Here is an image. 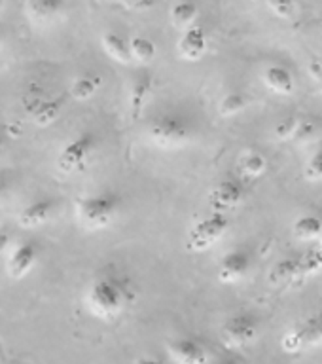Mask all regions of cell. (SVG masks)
Here are the masks:
<instances>
[{
    "instance_id": "e0dca14e",
    "label": "cell",
    "mask_w": 322,
    "mask_h": 364,
    "mask_svg": "<svg viewBox=\"0 0 322 364\" xmlns=\"http://www.w3.org/2000/svg\"><path fill=\"white\" fill-rule=\"evenodd\" d=\"M154 90V82L148 74H142L141 78H136L133 82V87H131L129 93V112L131 118L139 119L141 118L142 110L146 107V101L150 93Z\"/></svg>"
},
{
    "instance_id": "7402d4cb",
    "label": "cell",
    "mask_w": 322,
    "mask_h": 364,
    "mask_svg": "<svg viewBox=\"0 0 322 364\" xmlns=\"http://www.w3.org/2000/svg\"><path fill=\"white\" fill-rule=\"evenodd\" d=\"M239 167H241V171H243V175L247 176V178H258V176H262L266 173L267 159L264 154L252 150V152H247L241 156V159H239Z\"/></svg>"
},
{
    "instance_id": "603a6c76",
    "label": "cell",
    "mask_w": 322,
    "mask_h": 364,
    "mask_svg": "<svg viewBox=\"0 0 322 364\" xmlns=\"http://www.w3.org/2000/svg\"><path fill=\"white\" fill-rule=\"evenodd\" d=\"M322 233V222L317 216L306 215L294 222V235L301 241H313V239L321 237Z\"/></svg>"
},
{
    "instance_id": "83f0119b",
    "label": "cell",
    "mask_w": 322,
    "mask_h": 364,
    "mask_svg": "<svg viewBox=\"0 0 322 364\" xmlns=\"http://www.w3.org/2000/svg\"><path fill=\"white\" fill-rule=\"evenodd\" d=\"M266 4L277 17L289 19L294 16V0H266Z\"/></svg>"
},
{
    "instance_id": "9a60e30c",
    "label": "cell",
    "mask_w": 322,
    "mask_h": 364,
    "mask_svg": "<svg viewBox=\"0 0 322 364\" xmlns=\"http://www.w3.org/2000/svg\"><path fill=\"white\" fill-rule=\"evenodd\" d=\"M264 84L277 95H290L294 91V76L286 67L272 65L264 70Z\"/></svg>"
},
{
    "instance_id": "277c9868",
    "label": "cell",
    "mask_w": 322,
    "mask_h": 364,
    "mask_svg": "<svg viewBox=\"0 0 322 364\" xmlns=\"http://www.w3.org/2000/svg\"><path fill=\"white\" fill-rule=\"evenodd\" d=\"M97 148H99L97 135L90 133V131L80 133L61 148V152L57 156V169L61 171L63 175L82 173L91 164Z\"/></svg>"
},
{
    "instance_id": "6da1fadb",
    "label": "cell",
    "mask_w": 322,
    "mask_h": 364,
    "mask_svg": "<svg viewBox=\"0 0 322 364\" xmlns=\"http://www.w3.org/2000/svg\"><path fill=\"white\" fill-rule=\"evenodd\" d=\"M133 289L129 279L107 269L91 279L84 294V304L93 317L101 321H114L131 306Z\"/></svg>"
},
{
    "instance_id": "d6a6232c",
    "label": "cell",
    "mask_w": 322,
    "mask_h": 364,
    "mask_svg": "<svg viewBox=\"0 0 322 364\" xmlns=\"http://www.w3.org/2000/svg\"><path fill=\"white\" fill-rule=\"evenodd\" d=\"M6 152V136L0 133V158H2V154Z\"/></svg>"
},
{
    "instance_id": "1f68e13d",
    "label": "cell",
    "mask_w": 322,
    "mask_h": 364,
    "mask_svg": "<svg viewBox=\"0 0 322 364\" xmlns=\"http://www.w3.org/2000/svg\"><path fill=\"white\" fill-rule=\"evenodd\" d=\"M133 364H163L161 360L158 358H152V357H139Z\"/></svg>"
},
{
    "instance_id": "f1b7e54d",
    "label": "cell",
    "mask_w": 322,
    "mask_h": 364,
    "mask_svg": "<svg viewBox=\"0 0 322 364\" xmlns=\"http://www.w3.org/2000/svg\"><path fill=\"white\" fill-rule=\"evenodd\" d=\"M306 178L307 181H322V150L313 154L306 165Z\"/></svg>"
},
{
    "instance_id": "5bb4252c",
    "label": "cell",
    "mask_w": 322,
    "mask_h": 364,
    "mask_svg": "<svg viewBox=\"0 0 322 364\" xmlns=\"http://www.w3.org/2000/svg\"><path fill=\"white\" fill-rule=\"evenodd\" d=\"M55 209V201L50 198L34 199L28 205H25L17 216V224L25 230H36V228L44 226L45 222L50 220Z\"/></svg>"
},
{
    "instance_id": "7a4b0ae2",
    "label": "cell",
    "mask_w": 322,
    "mask_h": 364,
    "mask_svg": "<svg viewBox=\"0 0 322 364\" xmlns=\"http://www.w3.org/2000/svg\"><path fill=\"white\" fill-rule=\"evenodd\" d=\"M76 218L80 226L87 232H102L114 224L122 210V198L119 193L104 190V192L90 193L76 199L74 205Z\"/></svg>"
},
{
    "instance_id": "4dcf8cb0",
    "label": "cell",
    "mask_w": 322,
    "mask_h": 364,
    "mask_svg": "<svg viewBox=\"0 0 322 364\" xmlns=\"http://www.w3.org/2000/svg\"><path fill=\"white\" fill-rule=\"evenodd\" d=\"M8 243H10V232H8V228H0V255L4 252Z\"/></svg>"
},
{
    "instance_id": "d6986e66",
    "label": "cell",
    "mask_w": 322,
    "mask_h": 364,
    "mask_svg": "<svg viewBox=\"0 0 322 364\" xmlns=\"http://www.w3.org/2000/svg\"><path fill=\"white\" fill-rule=\"evenodd\" d=\"M101 85L102 76L99 73L80 74L78 78L73 82V85H70V95H73L76 101H90L91 97L101 90Z\"/></svg>"
},
{
    "instance_id": "f546056e",
    "label": "cell",
    "mask_w": 322,
    "mask_h": 364,
    "mask_svg": "<svg viewBox=\"0 0 322 364\" xmlns=\"http://www.w3.org/2000/svg\"><path fill=\"white\" fill-rule=\"evenodd\" d=\"M10 192H11L10 182H8L6 176L0 175V203H4L6 199L10 198Z\"/></svg>"
},
{
    "instance_id": "52a82bcc",
    "label": "cell",
    "mask_w": 322,
    "mask_h": 364,
    "mask_svg": "<svg viewBox=\"0 0 322 364\" xmlns=\"http://www.w3.org/2000/svg\"><path fill=\"white\" fill-rule=\"evenodd\" d=\"M258 321L249 313L233 315L222 324L220 340L227 349H243L258 338Z\"/></svg>"
},
{
    "instance_id": "44dd1931",
    "label": "cell",
    "mask_w": 322,
    "mask_h": 364,
    "mask_svg": "<svg viewBox=\"0 0 322 364\" xmlns=\"http://www.w3.org/2000/svg\"><path fill=\"white\" fill-rule=\"evenodd\" d=\"M129 50H131V59L142 65H148L156 59L158 48L154 44V40L148 36H133L129 40Z\"/></svg>"
},
{
    "instance_id": "e575fe53",
    "label": "cell",
    "mask_w": 322,
    "mask_h": 364,
    "mask_svg": "<svg viewBox=\"0 0 322 364\" xmlns=\"http://www.w3.org/2000/svg\"><path fill=\"white\" fill-rule=\"evenodd\" d=\"M216 364H233V363H230V360H220V363H216Z\"/></svg>"
},
{
    "instance_id": "30bf717a",
    "label": "cell",
    "mask_w": 322,
    "mask_h": 364,
    "mask_svg": "<svg viewBox=\"0 0 322 364\" xmlns=\"http://www.w3.org/2000/svg\"><path fill=\"white\" fill-rule=\"evenodd\" d=\"M167 355L175 364H209V349L193 338H175L167 343Z\"/></svg>"
},
{
    "instance_id": "ac0fdd59",
    "label": "cell",
    "mask_w": 322,
    "mask_h": 364,
    "mask_svg": "<svg viewBox=\"0 0 322 364\" xmlns=\"http://www.w3.org/2000/svg\"><path fill=\"white\" fill-rule=\"evenodd\" d=\"M199 16L198 4H193L192 0H178L173 4L169 11L171 23L173 27L178 28V31H186L192 25H195V19Z\"/></svg>"
},
{
    "instance_id": "ba28073f",
    "label": "cell",
    "mask_w": 322,
    "mask_h": 364,
    "mask_svg": "<svg viewBox=\"0 0 322 364\" xmlns=\"http://www.w3.org/2000/svg\"><path fill=\"white\" fill-rule=\"evenodd\" d=\"M245 188L243 184L235 178H224L216 182L213 190L209 192V207L213 213H222L227 215L230 210L237 209L243 203Z\"/></svg>"
},
{
    "instance_id": "d4e9b609",
    "label": "cell",
    "mask_w": 322,
    "mask_h": 364,
    "mask_svg": "<svg viewBox=\"0 0 322 364\" xmlns=\"http://www.w3.org/2000/svg\"><path fill=\"white\" fill-rule=\"evenodd\" d=\"M298 264H300V275L307 277L322 269V249H313L307 250L306 255L298 256Z\"/></svg>"
},
{
    "instance_id": "836d02e7",
    "label": "cell",
    "mask_w": 322,
    "mask_h": 364,
    "mask_svg": "<svg viewBox=\"0 0 322 364\" xmlns=\"http://www.w3.org/2000/svg\"><path fill=\"white\" fill-rule=\"evenodd\" d=\"M2 46H4V34L0 33V50H2Z\"/></svg>"
},
{
    "instance_id": "4316f807",
    "label": "cell",
    "mask_w": 322,
    "mask_h": 364,
    "mask_svg": "<svg viewBox=\"0 0 322 364\" xmlns=\"http://www.w3.org/2000/svg\"><path fill=\"white\" fill-rule=\"evenodd\" d=\"M298 124L300 119L298 118H286L283 122H279L275 125V136L279 141H289V139H294L296 131H298Z\"/></svg>"
},
{
    "instance_id": "3957f363",
    "label": "cell",
    "mask_w": 322,
    "mask_h": 364,
    "mask_svg": "<svg viewBox=\"0 0 322 364\" xmlns=\"http://www.w3.org/2000/svg\"><path fill=\"white\" fill-rule=\"evenodd\" d=\"M146 133L156 146L175 150V148H182L184 144H188L193 135V127L184 116L161 114L148 124Z\"/></svg>"
},
{
    "instance_id": "d590c367",
    "label": "cell",
    "mask_w": 322,
    "mask_h": 364,
    "mask_svg": "<svg viewBox=\"0 0 322 364\" xmlns=\"http://www.w3.org/2000/svg\"><path fill=\"white\" fill-rule=\"evenodd\" d=\"M2 8H4V0H0V11H2Z\"/></svg>"
},
{
    "instance_id": "7c38bea8",
    "label": "cell",
    "mask_w": 322,
    "mask_h": 364,
    "mask_svg": "<svg viewBox=\"0 0 322 364\" xmlns=\"http://www.w3.org/2000/svg\"><path fill=\"white\" fill-rule=\"evenodd\" d=\"M252 262H250V255L245 250H232L227 252L218 264V279L224 284L239 283L241 279L247 277Z\"/></svg>"
},
{
    "instance_id": "8992f818",
    "label": "cell",
    "mask_w": 322,
    "mask_h": 364,
    "mask_svg": "<svg viewBox=\"0 0 322 364\" xmlns=\"http://www.w3.org/2000/svg\"><path fill=\"white\" fill-rule=\"evenodd\" d=\"M230 228V218L222 213H209L190 228L186 237V249L192 252H203L218 243L226 235Z\"/></svg>"
},
{
    "instance_id": "5b68a950",
    "label": "cell",
    "mask_w": 322,
    "mask_h": 364,
    "mask_svg": "<svg viewBox=\"0 0 322 364\" xmlns=\"http://www.w3.org/2000/svg\"><path fill=\"white\" fill-rule=\"evenodd\" d=\"M322 343V309L296 323L281 338V349L289 355L307 351Z\"/></svg>"
},
{
    "instance_id": "ffe728a7",
    "label": "cell",
    "mask_w": 322,
    "mask_h": 364,
    "mask_svg": "<svg viewBox=\"0 0 322 364\" xmlns=\"http://www.w3.org/2000/svg\"><path fill=\"white\" fill-rule=\"evenodd\" d=\"M300 264L298 258H286V260L277 262L269 273V283L273 287H286L290 283H296L300 279Z\"/></svg>"
},
{
    "instance_id": "8d00e7d4",
    "label": "cell",
    "mask_w": 322,
    "mask_h": 364,
    "mask_svg": "<svg viewBox=\"0 0 322 364\" xmlns=\"http://www.w3.org/2000/svg\"><path fill=\"white\" fill-rule=\"evenodd\" d=\"M321 249H322V245H321Z\"/></svg>"
},
{
    "instance_id": "cb8c5ba5",
    "label": "cell",
    "mask_w": 322,
    "mask_h": 364,
    "mask_svg": "<svg viewBox=\"0 0 322 364\" xmlns=\"http://www.w3.org/2000/svg\"><path fill=\"white\" fill-rule=\"evenodd\" d=\"M65 0H28V14L36 19H50L63 10Z\"/></svg>"
},
{
    "instance_id": "2e32d148",
    "label": "cell",
    "mask_w": 322,
    "mask_h": 364,
    "mask_svg": "<svg viewBox=\"0 0 322 364\" xmlns=\"http://www.w3.org/2000/svg\"><path fill=\"white\" fill-rule=\"evenodd\" d=\"M102 50L110 59H114L119 65H129L133 63L131 59V50H129V40L122 36L119 33H114V31H108V33L102 34Z\"/></svg>"
},
{
    "instance_id": "4fadbf2b",
    "label": "cell",
    "mask_w": 322,
    "mask_h": 364,
    "mask_svg": "<svg viewBox=\"0 0 322 364\" xmlns=\"http://www.w3.org/2000/svg\"><path fill=\"white\" fill-rule=\"evenodd\" d=\"M28 116L34 125L48 127L55 124L63 112V102L59 99H44V97H33L31 101H25Z\"/></svg>"
},
{
    "instance_id": "9c48e42d",
    "label": "cell",
    "mask_w": 322,
    "mask_h": 364,
    "mask_svg": "<svg viewBox=\"0 0 322 364\" xmlns=\"http://www.w3.org/2000/svg\"><path fill=\"white\" fill-rule=\"evenodd\" d=\"M38 258L40 247L36 241H23L21 245H17L16 249L10 252V256H8V262H6L8 277L14 279V281L25 279L34 269Z\"/></svg>"
},
{
    "instance_id": "484cf974",
    "label": "cell",
    "mask_w": 322,
    "mask_h": 364,
    "mask_svg": "<svg viewBox=\"0 0 322 364\" xmlns=\"http://www.w3.org/2000/svg\"><path fill=\"white\" fill-rule=\"evenodd\" d=\"M245 107H247V97L239 91H230L220 101V114L222 116H235Z\"/></svg>"
},
{
    "instance_id": "8fae6325",
    "label": "cell",
    "mask_w": 322,
    "mask_h": 364,
    "mask_svg": "<svg viewBox=\"0 0 322 364\" xmlns=\"http://www.w3.org/2000/svg\"><path fill=\"white\" fill-rule=\"evenodd\" d=\"M209 48V38H207V31L201 25H192L186 31H182V36L176 44V51L182 61L195 63L207 53Z\"/></svg>"
}]
</instances>
